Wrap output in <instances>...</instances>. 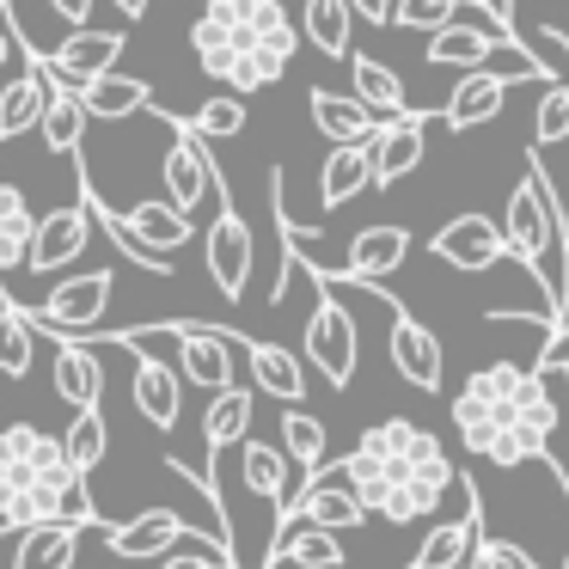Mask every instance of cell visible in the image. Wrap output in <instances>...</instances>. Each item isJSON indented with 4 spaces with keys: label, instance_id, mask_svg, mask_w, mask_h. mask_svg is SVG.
<instances>
[{
    "label": "cell",
    "instance_id": "obj_1",
    "mask_svg": "<svg viewBox=\"0 0 569 569\" xmlns=\"http://www.w3.org/2000/svg\"><path fill=\"white\" fill-rule=\"evenodd\" d=\"M343 478V490L356 496L361 515L410 527V520H429L447 502V490L459 483V466L447 453V441L417 417H380L356 435L337 466H325Z\"/></svg>",
    "mask_w": 569,
    "mask_h": 569
},
{
    "label": "cell",
    "instance_id": "obj_2",
    "mask_svg": "<svg viewBox=\"0 0 569 569\" xmlns=\"http://www.w3.org/2000/svg\"><path fill=\"white\" fill-rule=\"evenodd\" d=\"M557 398L539 368H515V361H490L453 392V435L471 459L496 471L532 466L551 453L557 435Z\"/></svg>",
    "mask_w": 569,
    "mask_h": 569
},
{
    "label": "cell",
    "instance_id": "obj_3",
    "mask_svg": "<svg viewBox=\"0 0 569 569\" xmlns=\"http://www.w3.org/2000/svg\"><path fill=\"white\" fill-rule=\"evenodd\" d=\"M190 50L209 80H227L233 99H251L288 74L300 31L282 0H202V13L190 19Z\"/></svg>",
    "mask_w": 569,
    "mask_h": 569
},
{
    "label": "cell",
    "instance_id": "obj_4",
    "mask_svg": "<svg viewBox=\"0 0 569 569\" xmlns=\"http://www.w3.org/2000/svg\"><path fill=\"white\" fill-rule=\"evenodd\" d=\"M0 527H99L87 478L62 459V441L31 422H0Z\"/></svg>",
    "mask_w": 569,
    "mask_h": 569
},
{
    "label": "cell",
    "instance_id": "obj_5",
    "mask_svg": "<svg viewBox=\"0 0 569 569\" xmlns=\"http://www.w3.org/2000/svg\"><path fill=\"white\" fill-rule=\"evenodd\" d=\"M557 184L545 178V166H539V148L520 160V178H515V190H508V209H502V258H515L520 270L532 276V282L545 288V300H551V282H545V251H551V233H557ZM551 319V312H545ZM551 331V325H545Z\"/></svg>",
    "mask_w": 569,
    "mask_h": 569
},
{
    "label": "cell",
    "instance_id": "obj_6",
    "mask_svg": "<svg viewBox=\"0 0 569 569\" xmlns=\"http://www.w3.org/2000/svg\"><path fill=\"white\" fill-rule=\"evenodd\" d=\"M111 288L117 276L111 270H87V276H62V288H56L43 307H26V325L43 337H56V343H87V337L104 331V312H111Z\"/></svg>",
    "mask_w": 569,
    "mask_h": 569
},
{
    "label": "cell",
    "instance_id": "obj_7",
    "mask_svg": "<svg viewBox=\"0 0 569 569\" xmlns=\"http://www.w3.org/2000/svg\"><path fill=\"white\" fill-rule=\"evenodd\" d=\"M300 276L319 288L312 319H307V361L325 373V386H331V392H349V380H356V368H361V325H356V312H349L343 300H337L331 288L312 276V263Z\"/></svg>",
    "mask_w": 569,
    "mask_h": 569
},
{
    "label": "cell",
    "instance_id": "obj_8",
    "mask_svg": "<svg viewBox=\"0 0 569 569\" xmlns=\"http://www.w3.org/2000/svg\"><path fill=\"white\" fill-rule=\"evenodd\" d=\"M123 331H160L178 343V380L202 386V392H227L233 386V325H197V319H166V325H123Z\"/></svg>",
    "mask_w": 569,
    "mask_h": 569
},
{
    "label": "cell",
    "instance_id": "obj_9",
    "mask_svg": "<svg viewBox=\"0 0 569 569\" xmlns=\"http://www.w3.org/2000/svg\"><path fill=\"white\" fill-rule=\"evenodd\" d=\"M214 221L209 233H202V276L214 282V295L221 300H246V282L251 270H258V239H251L246 214L233 209V197H227V184H214Z\"/></svg>",
    "mask_w": 569,
    "mask_h": 569
},
{
    "label": "cell",
    "instance_id": "obj_10",
    "mask_svg": "<svg viewBox=\"0 0 569 569\" xmlns=\"http://www.w3.org/2000/svg\"><path fill=\"white\" fill-rule=\"evenodd\" d=\"M331 288V282H325ZM349 288H368V295H380L386 307H392V331H386V356H392V373L405 386H417V392H441L447 380V349L441 337L429 331V325L417 319V312H405L392 295H386V282H349Z\"/></svg>",
    "mask_w": 569,
    "mask_h": 569
},
{
    "label": "cell",
    "instance_id": "obj_11",
    "mask_svg": "<svg viewBox=\"0 0 569 569\" xmlns=\"http://www.w3.org/2000/svg\"><path fill=\"white\" fill-rule=\"evenodd\" d=\"M166 129H172V148H166V160H160V190H166L160 202H172L190 221V214L214 197V184H227V178H221V166H214L209 141H197L178 117H166Z\"/></svg>",
    "mask_w": 569,
    "mask_h": 569
},
{
    "label": "cell",
    "instance_id": "obj_12",
    "mask_svg": "<svg viewBox=\"0 0 569 569\" xmlns=\"http://www.w3.org/2000/svg\"><path fill=\"white\" fill-rule=\"evenodd\" d=\"M190 532H197V520H184L178 508H141L136 520L104 527V557H117V563H160Z\"/></svg>",
    "mask_w": 569,
    "mask_h": 569
},
{
    "label": "cell",
    "instance_id": "obj_13",
    "mask_svg": "<svg viewBox=\"0 0 569 569\" xmlns=\"http://www.w3.org/2000/svg\"><path fill=\"white\" fill-rule=\"evenodd\" d=\"M435 111H410V117H380L368 136V190H392L398 178H410L422 166V123Z\"/></svg>",
    "mask_w": 569,
    "mask_h": 569
},
{
    "label": "cell",
    "instance_id": "obj_14",
    "mask_svg": "<svg viewBox=\"0 0 569 569\" xmlns=\"http://www.w3.org/2000/svg\"><path fill=\"white\" fill-rule=\"evenodd\" d=\"M453 490L466 496V515L435 520L429 539L417 545V557H410V569H466L471 563V545H478V532H483V496H478V478H471V471H459Z\"/></svg>",
    "mask_w": 569,
    "mask_h": 569
},
{
    "label": "cell",
    "instance_id": "obj_15",
    "mask_svg": "<svg viewBox=\"0 0 569 569\" xmlns=\"http://www.w3.org/2000/svg\"><path fill=\"white\" fill-rule=\"evenodd\" d=\"M410 258V227H398V221H373V227H361L356 239H349V258H343V270H319L312 263V276L319 282H380V276H392L398 263Z\"/></svg>",
    "mask_w": 569,
    "mask_h": 569
},
{
    "label": "cell",
    "instance_id": "obj_16",
    "mask_svg": "<svg viewBox=\"0 0 569 569\" xmlns=\"http://www.w3.org/2000/svg\"><path fill=\"white\" fill-rule=\"evenodd\" d=\"M117 56H123V31H68L62 50H38L43 80H62V87H87V80L111 74Z\"/></svg>",
    "mask_w": 569,
    "mask_h": 569
},
{
    "label": "cell",
    "instance_id": "obj_17",
    "mask_svg": "<svg viewBox=\"0 0 569 569\" xmlns=\"http://www.w3.org/2000/svg\"><path fill=\"white\" fill-rule=\"evenodd\" d=\"M87 239H92L87 202H62V209L38 214L31 221V246H26V270H38V276L62 270V263H74L87 251Z\"/></svg>",
    "mask_w": 569,
    "mask_h": 569
},
{
    "label": "cell",
    "instance_id": "obj_18",
    "mask_svg": "<svg viewBox=\"0 0 569 569\" xmlns=\"http://www.w3.org/2000/svg\"><path fill=\"white\" fill-rule=\"evenodd\" d=\"M129 356H136V373H129V398H136L141 422H148L153 435H172L178 422H184V380H178L166 361H153L141 343H123Z\"/></svg>",
    "mask_w": 569,
    "mask_h": 569
},
{
    "label": "cell",
    "instance_id": "obj_19",
    "mask_svg": "<svg viewBox=\"0 0 569 569\" xmlns=\"http://www.w3.org/2000/svg\"><path fill=\"white\" fill-rule=\"evenodd\" d=\"M429 251L441 263H453L459 276H483V270L502 263V227H496L490 214H453V221L429 239Z\"/></svg>",
    "mask_w": 569,
    "mask_h": 569
},
{
    "label": "cell",
    "instance_id": "obj_20",
    "mask_svg": "<svg viewBox=\"0 0 569 569\" xmlns=\"http://www.w3.org/2000/svg\"><path fill=\"white\" fill-rule=\"evenodd\" d=\"M233 349L246 356V373H251V386H258V392L282 398V405H300V398H307V361L288 356L282 343H258V337H246L233 325Z\"/></svg>",
    "mask_w": 569,
    "mask_h": 569
},
{
    "label": "cell",
    "instance_id": "obj_21",
    "mask_svg": "<svg viewBox=\"0 0 569 569\" xmlns=\"http://www.w3.org/2000/svg\"><path fill=\"white\" fill-rule=\"evenodd\" d=\"M502 104H508V80L496 74L490 62H483V68H471L466 80H453V99H447L435 117H441L453 136H466V129L496 123V117H502Z\"/></svg>",
    "mask_w": 569,
    "mask_h": 569
},
{
    "label": "cell",
    "instance_id": "obj_22",
    "mask_svg": "<svg viewBox=\"0 0 569 569\" xmlns=\"http://www.w3.org/2000/svg\"><path fill=\"white\" fill-rule=\"evenodd\" d=\"M276 515H288L295 527H325V532H349V527H361V520H368V515L356 508V496L343 490V483H325V466L312 471L307 490L288 496V502L276 508Z\"/></svg>",
    "mask_w": 569,
    "mask_h": 569
},
{
    "label": "cell",
    "instance_id": "obj_23",
    "mask_svg": "<svg viewBox=\"0 0 569 569\" xmlns=\"http://www.w3.org/2000/svg\"><path fill=\"white\" fill-rule=\"evenodd\" d=\"M50 386L68 410H99L104 398V368L92 356V343H56L50 356Z\"/></svg>",
    "mask_w": 569,
    "mask_h": 569
},
{
    "label": "cell",
    "instance_id": "obj_24",
    "mask_svg": "<svg viewBox=\"0 0 569 569\" xmlns=\"http://www.w3.org/2000/svg\"><path fill=\"white\" fill-rule=\"evenodd\" d=\"M307 111H312V129H319L331 148H361V141L373 136V123H380V117L361 111L349 92H331V87H312L307 92Z\"/></svg>",
    "mask_w": 569,
    "mask_h": 569
},
{
    "label": "cell",
    "instance_id": "obj_25",
    "mask_svg": "<svg viewBox=\"0 0 569 569\" xmlns=\"http://www.w3.org/2000/svg\"><path fill=\"white\" fill-rule=\"evenodd\" d=\"M276 429H282V447H276V453L288 459V471H307L312 478V471L331 459V429H325V417H312L307 405H282Z\"/></svg>",
    "mask_w": 569,
    "mask_h": 569
},
{
    "label": "cell",
    "instance_id": "obj_26",
    "mask_svg": "<svg viewBox=\"0 0 569 569\" xmlns=\"http://www.w3.org/2000/svg\"><path fill=\"white\" fill-rule=\"evenodd\" d=\"M38 136H43V148H50V153H68V160H80V141H87V111H80L74 87H62V80H43Z\"/></svg>",
    "mask_w": 569,
    "mask_h": 569
},
{
    "label": "cell",
    "instance_id": "obj_27",
    "mask_svg": "<svg viewBox=\"0 0 569 569\" xmlns=\"http://www.w3.org/2000/svg\"><path fill=\"white\" fill-rule=\"evenodd\" d=\"M74 99H80V111L87 117H111V123H123V117H136V111H148L153 104V87L141 74H99V80H87V87H74Z\"/></svg>",
    "mask_w": 569,
    "mask_h": 569
},
{
    "label": "cell",
    "instance_id": "obj_28",
    "mask_svg": "<svg viewBox=\"0 0 569 569\" xmlns=\"http://www.w3.org/2000/svg\"><path fill=\"white\" fill-rule=\"evenodd\" d=\"M349 80H356L349 99H356L361 111H373V117H410V111H417V104L405 99V80H398L386 62H373V56L349 50Z\"/></svg>",
    "mask_w": 569,
    "mask_h": 569
},
{
    "label": "cell",
    "instance_id": "obj_29",
    "mask_svg": "<svg viewBox=\"0 0 569 569\" xmlns=\"http://www.w3.org/2000/svg\"><path fill=\"white\" fill-rule=\"evenodd\" d=\"M251 410H258L251 386H227V392H214L209 405H202V447H209V466H214L221 447H239L251 435Z\"/></svg>",
    "mask_w": 569,
    "mask_h": 569
},
{
    "label": "cell",
    "instance_id": "obj_30",
    "mask_svg": "<svg viewBox=\"0 0 569 569\" xmlns=\"http://www.w3.org/2000/svg\"><path fill=\"white\" fill-rule=\"evenodd\" d=\"M123 227H129V233H136L148 251H160V258H172V251H184L190 239H197V221H184V214H178L172 202H160V197L136 202V209L123 214Z\"/></svg>",
    "mask_w": 569,
    "mask_h": 569
},
{
    "label": "cell",
    "instance_id": "obj_31",
    "mask_svg": "<svg viewBox=\"0 0 569 569\" xmlns=\"http://www.w3.org/2000/svg\"><path fill=\"white\" fill-rule=\"evenodd\" d=\"M295 31H300V38H307L319 56H331V62H349V50H356V43H349L356 19H349L343 0H307V7H300V19H295Z\"/></svg>",
    "mask_w": 569,
    "mask_h": 569
},
{
    "label": "cell",
    "instance_id": "obj_32",
    "mask_svg": "<svg viewBox=\"0 0 569 569\" xmlns=\"http://www.w3.org/2000/svg\"><path fill=\"white\" fill-rule=\"evenodd\" d=\"M239 471H246V490L258 496V502H270V508H282L288 502V459L276 453V441H258V435H246L239 441Z\"/></svg>",
    "mask_w": 569,
    "mask_h": 569
},
{
    "label": "cell",
    "instance_id": "obj_33",
    "mask_svg": "<svg viewBox=\"0 0 569 569\" xmlns=\"http://www.w3.org/2000/svg\"><path fill=\"white\" fill-rule=\"evenodd\" d=\"M496 50H508V43H496L490 31H478V26H441V31H429V68H483Z\"/></svg>",
    "mask_w": 569,
    "mask_h": 569
},
{
    "label": "cell",
    "instance_id": "obj_34",
    "mask_svg": "<svg viewBox=\"0 0 569 569\" xmlns=\"http://www.w3.org/2000/svg\"><path fill=\"white\" fill-rule=\"evenodd\" d=\"M31 361H38V331L26 325V307H19L13 295H7V282H0V380H26Z\"/></svg>",
    "mask_w": 569,
    "mask_h": 569
},
{
    "label": "cell",
    "instance_id": "obj_35",
    "mask_svg": "<svg viewBox=\"0 0 569 569\" xmlns=\"http://www.w3.org/2000/svg\"><path fill=\"white\" fill-rule=\"evenodd\" d=\"M31 202H26V190L19 184H7L0 178V282L13 270H26V246H31Z\"/></svg>",
    "mask_w": 569,
    "mask_h": 569
},
{
    "label": "cell",
    "instance_id": "obj_36",
    "mask_svg": "<svg viewBox=\"0 0 569 569\" xmlns=\"http://www.w3.org/2000/svg\"><path fill=\"white\" fill-rule=\"evenodd\" d=\"M74 557H80V527H26L13 569H74Z\"/></svg>",
    "mask_w": 569,
    "mask_h": 569
},
{
    "label": "cell",
    "instance_id": "obj_37",
    "mask_svg": "<svg viewBox=\"0 0 569 569\" xmlns=\"http://www.w3.org/2000/svg\"><path fill=\"white\" fill-rule=\"evenodd\" d=\"M56 441H62V459H68V466L87 478V471L104 466V453H111V422H104V410H74V422H68Z\"/></svg>",
    "mask_w": 569,
    "mask_h": 569
},
{
    "label": "cell",
    "instance_id": "obj_38",
    "mask_svg": "<svg viewBox=\"0 0 569 569\" xmlns=\"http://www.w3.org/2000/svg\"><path fill=\"white\" fill-rule=\"evenodd\" d=\"M361 190H368V141H361V148H331L319 202H325V209H343V202H356Z\"/></svg>",
    "mask_w": 569,
    "mask_h": 569
},
{
    "label": "cell",
    "instance_id": "obj_39",
    "mask_svg": "<svg viewBox=\"0 0 569 569\" xmlns=\"http://www.w3.org/2000/svg\"><path fill=\"white\" fill-rule=\"evenodd\" d=\"M276 563H295V569H343V539L325 527H295L276 551Z\"/></svg>",
    "mask_w": 569,
    "mask_h": 569
},
{
    "label": "cell",
    "instance_id": "obj_40",
    "mask_svg": "<svg viewBox=\"0 0 569 569\" xmlns=\"http://www.w3.org/2000/svg\"><path fill=\"white\" fill-rule=\"evenodd\" d=\"M178 123H184L197 141H233L239 129H246V99H233V92H221V99H202L197 111L178 117Z\"/></svg>",
    "mask_w": 569,
    "mask_h": 569
},
{
    "label": "cell",
    "instance_id": "obj_41",
    "mask_svg": "<svg viewBox=\"0 0 569 569\" xmlns=\"http://www.w3.org/2000/svg\"><path fill=\"white\" fill-rule=\"evenodd\" d=\"M520 50L532 56V68H539V74L551 80V87H563V92H569V31H563V26H551V19H545V26H532Z\"/></svg>",
    "mask_w": 569,
    "mask_h": 569
},
{
    "label": "cell",
    "instance_id": "obj_42",
    "mask_svg": "<svg viewBox=\"0 0 569 569\" xmlns=\"http://www.w3.org/2000/svg\"><path fill=\"white\" fill-rule=\"evenodd\" d=\"M471 569H539V557L520 551L515 539H502V532L483 527V532H478V545H471Z\"/></svg>",
    "mask_w": 569,
    "mask_h": 569
},
{
    "label": "cell",
    "instance_id": "obj_43",
    "mask_svg": "<svg viewBox=\"0 0 569 569\" xmlns=\"http://www.w3.org/2000/svg\"><path fill=\"white\" fill-rule=\"evenodd\" d=\"M532 141L539 148H557V141H569V92L551 87L539 99V111H532Z\"/></svg>",
    "mask_w": 569,
    "mask_h": 569
},
{
    "label": "cell",
    "instance_id": "obj_44",
    "mask_svg": "<svg viewBox=\"0 0 569 569\" xmlns=\"http://www.w3.org/2000/svg\"><path fill=\"white\" fill-rule=\"evenodd\" d=\"M160 569H239L227 551H166Z\"/></svg>",
    "mask_w": 569,
    "mask_h": 569
},
{
    "label": "cell",
    "instance_id": "obj_45",
    "mask_svg": "<svg viewBox=\"0 0 569 569\" xmlns=\"http://www.w3.org/2000/svg\"><path fill=\"white\" fill-rule=\"evenodd\" d=\"M343 7H349V19H361V26H392V0H343Z\"/></svg>",
    "mask_w": 569,
    "mask_h": 569
},
{
    "label": "cell",
    "instance_id": "obj_46",
    "mask_svg": "<svg viewBox=\"0 0 569 569\" xmlns=\"http://www.w3.org/2000/svg\"><path fill=\"white\" fill-rule=\"evenodd\" d=\"M92 7H99V0H50V13L62 19V26H74V31L92 26Z\"/></svg>",
    "mask_w": 569,
    "mask_h": 569
},
{
    "label": "cell",
    "instance_id": "obj_47",
    "mask_svg": "<svg viewBox=\"0 0 569 569\" xmlns=\"http://www.w3.org/2000/svg\"><path fill=\"white\" fill-rule=\"evenodd\" d=\"M7 13H13V0H0V74H7V56H13V26H7Z\"/></svg>",
    "mask_w": 569,
    "mask_h": 569
},
{
    "label": "cell",
    "instance_id": "obj_48",
    "mask_svg": "<svg viewBox=\"0 0 569 569\" xmlns=\"http://www.w3.org/2000/svg\"><path fill=\"white\" fill-rule=\"evenodd\" d=\"M111 7H117L123 19H148V0H111Z\"/></svg>",
    "mask_w": 569,
    "mask_h": 569
},
{
    "label": "cell",
    "instance_id": "obj_49",
    "mask_svg": "<svg viewBox=\"0 0 569 569\" xmlns=\"http://www.w3.org/2000/svg\"><path fill=\"white\" fill-rule=\"evenodd\" d=\"M539 373H557V380H563V386H569V356H563V361H557V368H539Z\"/></svg>",
    "mask_w": 569,
    "mask_h": 569
},
{
    "label": "cell",
    "instance_id": "obj_50",
    "mask_svg": "<svg viewBox=\"0 0 569 569\" xmlns=\"http://www.w3.org/2000/svg\"><path fill=\"white\" fill-rule=\"evenodd\" d=\"M551 478H557V490H563V496H569V471H557V466H551Z\"/></svg>",
    "mask_w": 569,
    "mask_h": 569
},
{
    "label": "cell",
    "instance_id": "obj_51",
    "mask_svg": "<svg viewBox=\"0 0 569 569\" xmlns=\"http://www.w3.org/2000/svg\"><path fill=\"white\" fill-rule=\"evenodd\" d=\"M496 7H502V13H508V19H515V0H496Z\"/></svg>",
    "mask_w": 569,
    "mask_h": 569
},
{
    "label": "cell",
    "instance_id": "obj_52",
    "mask_svg": "<svg viewBox=\"0 0 569 569\" xmlns=\"http://www.w3.org/2000/svg\"><path fill=\"white\" fill-rule=\"evenodd\" d=\"M563 569H569V557H563Z\"/></svg>",
    "mask_w": 569,
    "mask_h": 569
},
{
    "label": "cell",
    "instance_id": "obj_53",
    "mask_svg": "<svg viewBox=\"0 0 569 569\" xmlns=\"http://www.w3.org/2000/svg\"><path fill=\"white\" fill-rule=\"evenodd\" d=\"M0 532H7V527H0Z\"/></svg>",
    "mask_w": 569,
    "mask_h": 569
},
{
    "label": "cell",
    "instance_id": "obj_54",
    "mask_svg": "<svg viewBox=\"0 0 569 569\" xmlns=\"http://www.w3.org/2000/svg\"><path fill=\"white\" fill-rule=\"evenodd\" d=\"M466 569H471V563H466Z\"/></svg>",
    "mask_w": 569,
    "mask_h": 569
}]
</instances>
